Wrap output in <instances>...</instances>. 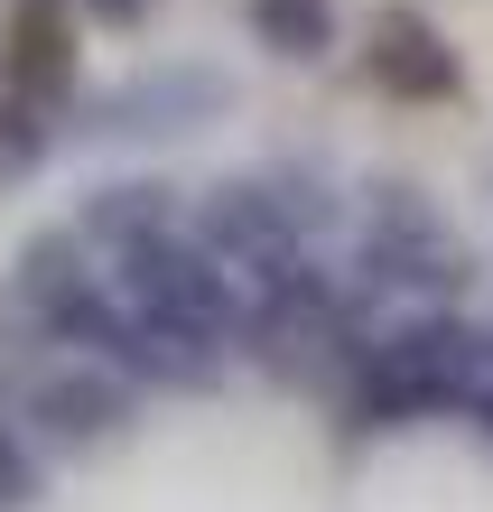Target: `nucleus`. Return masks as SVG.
Masks as SVG:
<instances>
[{
    "instance_id": "1",
    "label": "nucleus",
    "mask_w": 493,
    "mask_h": 512,
    "mask_svg": "<svg viewBox=\"0 0 493 512\" xmlns=\"http://www.w3.org/2000/svg\"><path fill=\"white\" fill-rule=\"evenodd\" d=\"M345 270H363V289H391V298H456L475 261H466V243H456V224L419 187H373Z\"/></svg>"
},
{
    "instance_id": "2",
    "label": "nucleus",
    "mask_w": 493,
    "mask_h": 512,
    "mask_svg": "<svg viewBox=\"0 0 493 512\" xmlns=\"http://www.w3.org/2000/svg\"><path fill=\"white\" fill-rule=\"evenodd\" d=\"M0 84H10L19 103H38V112L66 103V84H75V10H66V0H19V10H10Z\"/></svg>"
},
{
    "instance_id": "3",
    "label": "nucleus",
    "mask_w": 493,
    "mask_h": 512,
    "mask_svg": "<svg viewBox=\"0 0 493 512\" xmlns=\"http://www.w3.org/2000/svg\"><path fill=\"white\" fill-rule=\"evenodd\" d=\"M373 84H391V94H447L456 84V56L438 47V28L428 19H382L373 28Z\"/></svg>"
},
{
    "instance_id": "4",
    "label": "nucleus",
    "mask_w": 493,
    "mask_h": 512,
    "mask_svg": "<svg viewBox=\"0 0 493 512\" xmlns=\"http://www.w3.org/2000/svg\"><path fill=\"white\" fill-rule=\"evenodd\" d=\"M242 19H252V38L270 56H289V66L335 47V0H242Z\"/></svg>"
},
{
    "instance_id": "5",
    "label": "nucleus",
    "mask_w": 493,
    "mask_h": 512,
    "mask_svg": "<svg viewBox=\"0 0 493 512\" xmlns=\"http://www.w3.org/2000/svg\"><path fill=\"white\" fill-rule=\"evenodd\" d=\"M84 10H94V19H140L149 0H84Z\"/></svg>"
}]
</instances>
